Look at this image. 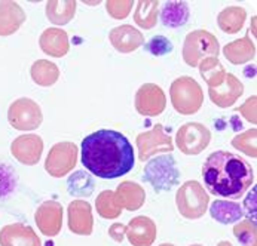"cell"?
<instances>
[{
    "label": "cell",
    "instance_id": "2e32d148",
    "mask_svg": "<svg viewBox=\"0 0 257 246\" xmlns=\"http://www.w3.org/2000/svg\"><path fill=\"white\" fill-rule=\"evenodd\" d=\"M125 234L133 246H152L156 240L158 228L152 218L139 215L126 224Z\"/></svg>",
    "mask_w": 257,
    "mask_h": 246
},
{
    "label": "cell",
    "instance_id": "e0dca14e",
    "mask_svg": "<svg viewBox=\"0 0 257 246\" xmlns=\"http://www.w3.org/2000/svg\"><path fill=\"white\" fill-rule=\"evenodd\" d=\"M0 246H42V240L30 225L14 222L0 230Z\"/></svg>",
    "mask_w": 257,
    "mask_h": 246
},
{
    "label": "cell",
    "instance_id": "ba28073f",
    "mask_svg": "<svg viewBox=\"0 0 257 246\" xmlns=\"http://www.w3.org/2000/svg\"><path fill=\"white\" fill-rule=\"evenodd\" d=\"M79 148L74 142L63 141L51 147L45 160V171L54 178H61L73 171L77 163Z\"/></svg>",
    "mask_w": 257,
    "mask_h": 246
},
{
    "label": "cell",
    "instance_id": "3957f363",
    "mask_svg": "<svg viewBox=\"0 0 257 246\" xmlns=\"http://www.w3.org/2000/svg\"><path fill=\"white\" fill-rule=\"evenodd\" d=\"M171 104L183 116L195 114L204 104V91L201 85L190 76L177 77L170 88Z\"/></svg>",
    "mask_w": 257,
    "mask_h": 246
},
{
    "label": "cell",
    "instance_id": "8fae6325",
    "mask_svg": "<svg viewBox=\"0 0 257 246\" xmlns=\"http://www.w3.org/2000/svg\"><path fill=\"white\" fill-rule=\"evenodd\" d=\"M136 110L146 117L159 116L167 107V97L161 86L155 83H145L136 92Z\"/></svg>",
    "mask_w": 257,
    "mask_h": 246
},
{
    "label": "cell",
    "instance_id": "ac0fdd59",
    "mask_svg": "<svg viewBox=\"0 0 257 246\" xmlns=\"http://www.w3.org/2000/svg\"><path fill=\"white\" fill-rule=\"evenodd\" d=\"M113 193L116 205L125 211H139L146 202L145 188L133 181H122Z\"/></svg>",
    "mask_w": 257,
    "mask_h": 246
},
{
    "label": "cell",
    "instance_id": "d4e9b609",
    "mask_svg": "<svg viewBox=\"0 0 257 246\" xmlns=\"http://www.w3.org/2000/svg\"><path fill=\"white\" fill-rule=\"evenodd\" d=\"M247 18V11L241 6H229L224 8L217 15V24L221 32L227 35H236L244 27Z\"/></svg>",
    "mask_w": 257,
    "mask_h": 246
},
{
    "label": "cell",
    "instance_id": "d6986e66",
    "mask_svg": "<svg viewBox=\"0 0 257 246\" xmlns=\"http://www.w3.org/2000/svg\"><path fill=\"white\" fill-rule=\"evenodd\" d=\"M109 39H110L111 46L120 54H131L145 45L143 33L130 24H123V26L111 29Z\"/></svg>",
    "mask_w": 257,
    "mask_h": 246
},
{
    "label": "cell",
    "instance_id": "83f0119b",
    "mask_svg": "<svg viewBox=\"0 0 257 246\" xmlns=\"http://www.w3.org/2000/svg\"><path fill=\"white\" fill-rule=\"evenodd\" d=\"M199 74L201 77L205 80V83L208 85V88H217L226 79L227 71L224 70L223 64L220 63L219 58L216 57H210L205 58L199 63Z\"/></svg>",
    "mask_w": 257,
    "mask_h": 246
},
{
    "label": "cell",
    "instance_id": "ffe728a7",
    "mask_svg": "<svg viewBox=\"0 0 257 246\" xmlns=\"http://www.w3.org/2000/svg\"><path fill=\"white\" fill-rule=\"evenodd\" d=\"M26 12L17 3L11 0H0V36H6L17 33L21 26L26 23Z\"/></svg>",
    "mask_w": 257,
    "mask_h": 246
},
{
    "label": "cell",
    "instance_id": "e575fe53",
    "mask_svg": "<svg viewBox=\"0 0 257 246\" xmlns=\"http://www.w3.org/2000/svg\"><path fill=\"white\" fill-rule=\"evenodd\" d=\"M146 49L150 54L159 57V55H165V54L171 52V51H173V43H171L168 39H165V37H162V36H158V37H153V39L147 43Z\"/></svg>",
    "mask_w": 257,
    "mask_h": 246
},
{
    "label": "cell",
    "instance_id": "d590c367",
    "mask_svg": "<svg viewBox=\"0 0 257 246\" xmlns=\"http://www.w3.org/2000/svg\"><path fill=\"white\" fill-rule=\"evenodd\" d=\"M256 95H253V97H250L242 106H239L236 108V111H239L242 116H244V119L245 120H248L250 123H253V125H256L257 123V117H256Z\"/></svg>",
    "mask_w": 257,
    "mask_h": 246
},
{
    "label": "cell",
    "instance_id": "d6a6232c",
    "mask_svg": "<svg viewBox=\"0 0 257 246\" xmlns=\"http://www.w3.org/2000/svg\"><path fill=\"white\" fill-rule=\"evenodd\" d=\"M256 140H257V129H248L239 135H236L233 140H232V145L242 151L244 154L250 156V157H257V145H256Z\"/></svg>",
    "mask_w": 257,
    "mask_h": 246
},
{
    "label": "cell",
    "instance_id": "7c38bea8",
    "mask_svg": "<svg viewBox=\"0 0 257 246\" xmlns=\"http://www.w3.org/2000/svg\"><path fill=\"white\" fill-rule=\"evenodd\" d=\"M43 153V140L36 134L20 135L11 144V154L26 166H35Z\"/></svg>",
    "mask_w": 257,
    "mask_h": 246
},
{
    "label": "cell",
    "instance_id": "4dcf8cb0",
    "mask_svg": "<svg viewBox=\"0 0 257 246\" xmlns=\"http://www.w3.org/2000/svg\"><path fill=\"white\" fill-rule=\"evenodd\" d=\"M95 208L101 218L106 219H114L120 215L122 209L114 202V193L111 190L101 191L95 199Z\"/></svg>",
    "mask_w": 257,
    "mask_h": 246
},
{
    "label": "cell",
    "instance_id": "30bf717a",
    "mask_svg": "<svg viewBox=\"0 0 257 246\" xmlns=\"http://www.w3.org/2000/svg\"><path fill=\"white\" fill-rule=\"evenodd\" d=\"M137 151L140 162H146L156 153H170L174 151V142L173 138L165 134L164 126L161 123H156L150 131L142 132L137 135Z\"/></svg>",
    "mask_w": 257,
    "mask_h": 246
},
{
    "label": "cell",
    "instance_id": "5b68a950",
    "mask_svg": "<svg viewBox=\"0 0 257 246\" xmlns=\"http://www.w3.org/2000/svg\"><path fill=\"white\" fill-rule=\"evenodd\" d=\"M176 205L182 216L187 219H198L208 211L210 196L198 181L190 179L179 187L176 194Z\"/></svg>",
    "mask_w": 257,
    "mask_h": 246
},
{
    "label": "cell",
    "instance_id": "5bb4252c",
    "mask_svg": "<svg viewBox=\"0 0 257 246\" xmlns=\"http://www.w3.org/2000/svg\"><path fill=\"white\" fill-rule=\"evenodd\" d=\"M244 94V85L242 82L233 76L232 73L226 74L224 82L217 88H208V95L213 104H216L220 108H229L232 107L238 98Z\"/></svg>",
    "mask_w": 257,
    "mask_h": 246
},
{
    "label": "cell",
    "instance_id": "f35d334b",
    "mask_svg": "<svg viewBox=\"0 0 257 246\" xmlns=\"http://www.w3.org/2000/svg\"><path fill=\"white\" fill-rule=\"evenodd\" d=\"M159 246H174L173 243H162V245H159Z\"/></svg>",
    "mask_w": 257,
    "mask_h": 246
},
{
    "label": "cell",
    "instance_id": "7a4b0ae2",
    "mask_svg": "<svg viewBox=\"0 0 257 246\" xmlns=\"http://www.w3.org/2000/svg\"><path fill=\"white\" fill-rule=\"evenodd\" d=\"M202 176L208 191L223 199H241L254 182V172L247 160L224 150L207 157Z\"/></svg>",
    "mask_w": 257,
    "mask_h": 246
},
{
    "label": "cell",
    "instance_id": "52a82bcc",
    "mask_svg": "<svg viewBox=\"0 0 257 246\" xmlns=\"http://www.w3.org/2000/svg\"><path fill=\"white\" fill-rule=\"evenodd\" d=\"M8 122L18 131H35L43 122V113L35 100L23 97L9 106Z\"/></svg>",
    "mask_w": 257,
    "mask_h": 246
},
{
    "label": "cell",
    "instance_id": "7402d4cb",
    "mask_svg": "<svg viewBox=\"0 0 257 246\" xmlns=\"http://www.w3.org/2000/svg\"><path fill=\"white\" fill-rule=\"evenodd\" d=\"M223 54L226 60L235 66H241L245 63H250L256 57V45L251 40L250 35H245L244 37L233 40L223 48Z\"/></svg>",
    "mask_w": 257,
    "mask_h": 246
},
{
    "label": "cell",
    "instance_id": "f546056e",
    "mask_svg": "<svg viewBox=\"0 0 257 246\" xmlns=\"http://www.w3.org/2000/svg\"><path fill=\"white\" fill-rule=\"evenodd\" d=\"M94 179L83 171H77L67 181V190L74 197H86L94 191Z\"/></svg>",
    "mask_w": 257,
    "mask_h": 246
},
{
    "label": "cell",
    "instance_id": "74e56055",
    "mask_svg": "<svg viewBox=\"0 0 257 246\" xmlns=\"http://www.w3.org/2000/svg\"><path fill=\"white\" fill-rule=\"evenodd\" d=\"M217 246H233L230 242H227V240H221V242H219L217 243Z\"/></svg>",
    "mask_w": 257,
    "mask_h": 246
},
{
    "label": "cell",
    "instance_id": "4fadbf2b",
    "mask_svg": "<svg viewBox=\"0 0 257 246\" xmlns=\"http://www.w3.org/2000/svg\"><path fill=\"white\" fill-rule=\"evenodd\" d=\"M35 221L42 234L55 237L63 228V206L57 200L43 202L35 212Z\"/></svg>",
    "mask_w": 257,
    "mask_h": 246
},
{
    "label": "cell",
    "instance_id": "6da1fadb",
    "mask_svg": "<svg viewBox=\"0 0 257 246\" xmlns=\"http://www.w3.org/2000/svg\"><path fill=\"white\" fill-rule=\"evenodd\" d=\"M82 163L92 175L114 179L134 168V148L130 140L113 129H100L82 141Z\"/></svg>",
    "mask_w": 257,
    "mask_h": 246
},
{
    "label": "cell",
    "instance_id": "277c9868",
    "mask_svg": "<svg viewBox=\"0 0 257 246\" xmlns=\"http://www.w3.org/2000/svg\"><path fill=\"white\" fill-rule=\"evenodd\" d=\"M143 179L153 187L156 193L170 191L177 187L180 181V171L173 154L168 153L152 159L145 166Z\"/></svg>",
    "mask_w": 257,
    "mask_h": 246
},
{
    "label": "cell",
    "instance_id": "cb8c5ba5",
    "mask_svg": "<svg viewBox=\"0 0 257 246\" xmlns=\"http://www.w3.org/2000/svg\"><path fill=\"white\" fill-rule=\"evenodd\" d=\"M190 15L186 2H167L161 9V21L165 27L177 29L187 23Z\"/></svg>",
    "mask_w": 257,
    "mask_h": 246
},
{
    "label": "cell",
    "instance_id": "1f68e13d",
    "mask_svg": "<svg viewBox=\"0 0 257 246\" xmlns=\"http://www.w3.org/2000/svg\"><path fill=\"white\" fill-rule=\"evenodd\" d=\"M233 236L242 246H257V225L254 219H244L233 227Z\"/></svg>",
    "mask_w": 257,
    "mask_h": 246
},
{
    "label": "cell",
    "instance_id": "9c48e42d",
    "mask_svg": "<svg viewBox=\"0 0 257 246\" xmlns=\"http://www.w3.org/2000/svg\"><path fill=\"white\" fill-rule=\"evenodd\" d=\"M211 141L210 129L198 122H189L176 134V144L179 150L186 156H198L201 154Z\"/></svg>",
    "mask_w": 257,
    "mask_h": 246
},
{
    "label": "cell",
    "instance_id": "4316f807",
    "mask_svg": "<svg viewBox=\"0 0 257 246\" xmlns=\"http://www.w3.org/2000/svg\"><path fill=\"white\" fill-rule=\"evenodd\" d=\"M30 76L36 85L43 86V88H49L58 82L60 69L57 64H54L49 60H37L33 63V66L30 69Z\"/></svg>",
    "mask_w": 257,
    "mask_h": 246
},
{
    "label": "cell",
    "instance_id": "603a6c76",
    "mask_svg": "<svg viewBox=\"0 0 257 246\" xmlns=\"http://www.w3.org/2000/svg\"><path fill=\"white\" fill-rule=\"evenodd\" d=\"M76 2L73 0H49L45 5V12L49 23L55 26L69 24L76 15Z\"/></svg>",
    "mask_w": 257,
    "mask_h": 246
},
{
    "label": "cell",
    "instance_id": "ab89813d",
    "mask_svg": "<svg viewBox=\"0 0 257 246\" xmlns=\"http://www.w3.org/2000/svg\"><path fill=\"white\" fill-rule=\"evenodd\" d=\"M190 246H202V245H190Z\"/></svg>",
    "mask_w": 257,
    "mask_h": 246
},
{
    "label": "cell",
    "instance_id": "f1b7e54d",
    "mask_svg": "<svg viewBox=\"0 0 257 246\" xmlns=\"http://www.w3.org/2000/svg\"><path fill=\"white\" fill-rule=\"evenodd\" d=\"M158 12H159L158 0H140L136 5L134 23L145 30H150L156 26Z\"/></svg>",
    "mask_w": 257,
    "mask_h": 246
},
{
    "label": "cell",
    "instance_id": "8d00e7d4",
    "mask_svg": "<svg viewBox=\"0 0 257 246\" xmlns=\"http://www.w3.org/2000/svg\"><path fill=\"white\" fill-rule=\"evenodd\" d=\"M125 231H126V225H123L120 222H114V224H111L110 228H109V236L114 242L122 243L123 237H125Z\"/></svg>",
    "mask_w": 257,
    "mask_h": 246
},
{
    "label": "cell",
    "instance_id": "484cf974",
    "mask_svg": "<svg viewBox=\"0 0 257 246\" xmlns=\"http://www.w3.org/2000/svg\"><path fill=\"white\" fill-rule=\"evenodd\" d=\"M210 215L220 224H232L244 216V208L235 200H216L210 208Z\"/></svg>",
    "mask_w": 257,
    "mask_h": 246
},
{
    "label": "cell",
    "instance_id": "836d02e7",
    "mask_svg": "<svg viewBox=\"0 0 257 246\" xmlns=\"http://www.w3.org/2000/svg\"><path fill=\"white\" fill-rule=\"evenodd\" d=\"M134 3L131 0H109L106 2V11L114 20H125L131 9H133Z\"/></svg>",
    "mask_w": 257,
    "mask_h": 246
},
{
    "label": "cell",
    "instance_id": "8992f818",
    "mask_svg": "<svg viewBox=\"0 0 257 246\" xmlns=\"http://www.w3.org/2000/svg\"><path fill=\"white\" fill-rule=\"evenodd\" d=\"M220 45L217 37L207 30H193L186 36L183 43V60L190 67H198L199 63L210 57H219Z\"/></svg>",
    "mask_w": 257,
    "mask_h": 246
},
{
    "label": "cell",
    "instance_id": "44dd1931",
    "mask_svg": "<svg viewBox=\"0 0 257 246\" xmlns=\"http://www.w3.org/2000/svg\"><path fill=\"white\" fill-rule=\"evenodd\" d=\"M39 46L40 49L54 58H61L67 55L70 45H69V36L61 29H46L39 37Z\"/></svg>",
    "mask_w": 257,
    "mask_h": 246
},
{
    "label": "cell",
    "instance_id": "9a60e30c",
    "mask_svg": "<svg viewBox=\"0 0 257 246\" xmlns=\"http://www.w3.org/2000/svg\"><path fill=\"white\" fill-rule=\"evenodd\" d=\"M69 228L74 234L89 236L94 228L92 208L86 200H73L67 208Z\"/></svg>",
    "mask_w": 257,
    "mask_h": 246
}]
</instances>
